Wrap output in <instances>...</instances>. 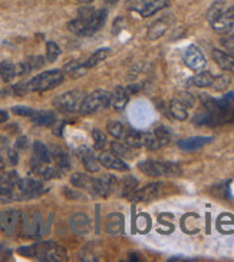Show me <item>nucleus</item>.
Wrapping results in <instances>:
<instances>
[{
	"instance_id": "obj_1",
	"label": "nucleus",
	"mask_w": 234,
	"mask_h": 262,
	"mask_svg": "<svg viewBox=\"0 0 234 262\" xmlns=\"http://www.w3.org/2000/svg\"><path fill=\"white\" fill-rule=\"evenodd\" d=\"M201 103L204 106V112L198 114L194 118V122L198 125L206 126H218L224 123L231 122L234 119V106L231 102L223 99H214V97L203 95Z\"/></svg>"
},
{
	"instance_id": "obj_2",
	"label": "nucleus",
	"mask_w": 234,
	"mask_h": 262,
	"mask_svg": "<svg viewBox=\"0 0 234 262\" xmlns=\"http://www.w3.org/2000/svg\"><path fill=\"white\" fill-rule=\"evenodd\" d=\"M63 79H65V75H63L62 70H48V72H43V73L30 79L27 82V85H29L30 92H46V90H51L54 87L59 86L63 82Z\"/></svg>"
},
{
	"instance_id": "obj_3",
	"label": "nucleus",
	"mask_w": 234,
	"mask_h": 262,
	"mask_svg": "<svg viewBox=\"0 0 234 262\" xmlns=\"http://www.w3.org/2000/svg\"><path fill=\"white\" fill-rule=\"evenodd\" d=\"M138 168L143 174L158 178V176H177L181 174L180 166L171 162H158V161H144L139 162Z\"/></svg>"
},
{
	"instance_id": "obj_4",
	"label": "nucleus",
	"mask_w": 234,
	"mask_h": 262,
	"mask_svg": "<svg viewBox=\"0 0 234 262\" xmlns=\"http://www.w3.org/2000/svg\"><path fill=\"white\" fill-rule=\"evenodd\" d=\"M109 105H111V93L105 90H95L90 95L83 97L79 112L82 115L95 114L97 111H101Z\"/></svg>"
},
{
	"instance_id": "obj_5",
	"label": "nucleus",
	"mask_w": 234,
	"mask_h": 262,
	"mask_svg": "<svg viewBox=\"0 0 234 262\" xmlns=\"http://www.w3.org/2000/svg\"><path fill=\"white\" fill-rule=\"evenodd\" d=\"M83 95L79 90H72V92H66L61 96H58L54 100V105L61 109L63 112H75L79 111L82 100H83Z\"/></svg>"
},
{
	"instance_id": "obj_6",
	"label": "nucleus",
	"mask_w": 234,
	"mask_h": 262,
	"mask_svg": "<svg viewBox=\"0 0 234 262\" xmlns=\"http://www.w3.org/2000/svg\"><path fill=\"white\" fill-rule=\"evenodd\" d=\"M16 188L20 191V195L18 198H36L39 195L46 192L43 184L32 178H20Z\"/></svg>"
},
{
	"instance_id": "obj_7",
	"label": "nucleus",
	"mask_w": 234,
	"mask_h": 262,
	"mask_svg": "<svg viewBox=\"0 0 234 262\" xmlns=\"http://www.w3.org/2000/svg\"><path fill=\"white\" fill-rule=\"evenodd\" d=\"M182 58H184V63L189 66L190 69L196 70V72L203 70L206 68V65H207L204 55H203V52L200 50V47H197L196 44L189 46L185 49L184 55H182Z\"/></svg>"
},
{
	"instance_id": "obj_8",
	"label": "nucleus",
	"mask_w": 234,
	"mask_h": 262,
	"mask_svg": "<svg viewBox=\"0 0 234 262\" xmlns=\"http://www.w3.org/2000/svg\"><path fill=\"white\" fill-rule=\"evenodd\" d=\"M117 176H114V175H102L101 178L93 179V192L99 196H104V198L109 196L117 189Z\"/></svg>"
},
{
	"instance_id": "obj_9",
	"label": "nucleus",
	"mask_w": 234,
	"mask_h": 262,
	"mask_svg": "<svg viewBox=\"0 0 234 262\" xmlns=\"http://www.w3.org/2000/svg\"><path fill=\"white\" fill-rule=\"evenodd\" d=\"M19 218H20V211H3L0 214V231H3L8 235H13L15 232H18Z\"/></svg>"
},
{
	"instance_id": "obj_10",
	"label": "nucleus",
	"mask_w": 234,
	"mask_h": 262,
	"mask_svg": "<svg viewBox=\"0 0 234 262\" xmlns=\"http://www.w3.org/2000/svg\"><path fill=\"white\" fill-rule=\"evenodd\" d=\"M107 18H108V10L107 9L93 10L86 19V27H85L83 36H90L95 32H98L99 29L105 25Z\"/></svg>"
},
{
	"instance_id": "obj_11",
	"label": "nucleus",
	"mask_w": 234,
	"mask_h": 262,
	"mask_svg": "<svg viewBox=\"0 0 234 262\" xmlns=\"http://www.w3.org/2000/svg\"><path fill=\"white\" fill-rule=\"evenodd\" d=\"M30 166H32L33 174L37 175L39 178H43V179H58L62 175V171L58 166H51L49 164L40 162L35 158L32 159Z\"/></svg>"
},
{
	"instance_id": "obj_12",
	"label": "nucleus",
	"mask_w": 234,
	"mask_h": 262,
	"mask_svg": "<svg viewBox=\"0 0 234 262\" xmlns=\"http://www.w3.org/2000/svg\"><path fill=\"white\" fill-rule=\"evenodd\" d=\"M170 2L171 0H141L136 5L135 10L143 18H150V16L155 15L157 12L167 8L170 5Z\"/></svg>"
},
{
	"instance_id": "obj_13",
	"label": "nucleus",
	"mask_w": 234,
	"mask_h": 262,
	"mask_svg": "<svg viewBox=\"0 0 234 262\" xmlns=\"http://www.w3.org/2000/svg\"><path fill=\"white\" fill-rule=\"evenodd\" d=\"M160 193H161V184H150L143 189H135V192L131 195L129 199L136 202H150L158 198Z\"/></svg>"
},
{
	"instance_id": "obj_14",
	"label": "nucleus",
	"mask_w": 234,
	"mask_h": 262,
	"mask_svg": "<svg viewBox=\"0 0 234 262\" xmlns=\"http://www.w3.org/2000/svg\"><path fill=\"white\" fill-rule=\"evenodd\" d=\"M211 27L217 33H227L234 27V13L231 9L224 10L218 18L211 22Z\"/></svg>"
},
{
	"instance_id": "obj_15",
	"label": "nucleus",
	"mask_w": 234,
	"mask_h": 262,
	"mask_svg": "<svg viewBox=\"0 0 234 262\" xmlns=\"http://www.w3.org/2000/svg\"><path fill=\"white\" fill-rule=\"evenodd\" d=\"M69 227L72 229L73 234L86 235L90 229V219L88 218V215H85L82 212H76L69 219Z\"/></svg>"
},
{
	"instance_id": "obj_16",
	"label": "nucleus",
	"mask_w": 234,
	"mask_h": 262,
	"mask_svg": "<svg viewBox=\"0 0 234 262\" xmlns=\"http://www.w3.org/2000/svg\"><path fill=\"white\" fill-rule=\"evenodd\" d=\"M99 164L108 169H114V171H119V172H125L129 169V166L126 165L122 159H119L115 155H111L108 152H104L99 155Z\"/></svg>"
},
{
	"instance_id": "obj_17",
	"label": "nucleus",
	"mask_w": 234,
	"mask_h": 262,
	"mask_svg": "<svg viewBox=\"0 0 234 262\" xmlns=\"http://www.w3.org/2000/svg\"><path fill=\"white\" fill-rule=\"evenodd\" d=\"M78 153H79L82 164H83L85 169H86L88 172H92V174L98 172L99 168H101V166H99V159L93 155V152H92L89 148L82 146V148H79V150H78Z\"/></svg>"
},
{
	"instance_id": "obj_18",
	"label": "nucleus",
	"mask_w": 234,
	"mask_h": 262,
	"mask_svg": "<svg viewBox=\"0 0 234 262\" xmlns=\"http://www.w3.org/2000/svg\"><path fill=\"white\" fill-rule=\"evenodd\" d=\"M43 227H45L43 217L39 212H35L32 217H29L27 236L32 238V239H39L40 236L43 235Z\"/></svg>"
},
{
	"instance_id": "obj_19",
	"label": "nucleus",
	"mask_w": 234,
	"mask_h": 262,
	"mask_svg": "<svg viewBox=\"0 0 234 262\" xmlns=\"http://www.w3.org/2000/svg\"><path fill=\"white\" fill-rule=\"evenodd\" d=\"M124 231V217L118 212L109 214L105 221V232L109 235H119Z\"/></svg>"
},
{
	"instance_id": "obj_20",
	"label": "nucleus",
	"mask_w": 234,
	"mask_h": 262,
	"mask_svg": "<svg viewBox=\"0 0 234 262\" xmlns=\"http://www.w3.org/2000/svg\"><path fill=\"white\" fill-rule=\"evenodd\" d=\"M211 140H213V138H210V136H194V138L180 140L178 148L182 149V150H187V152H193V150H197V149L206 146Z\"/></svg>"
},
{
	"instance_id": "obj_21",
	"label": "nucleus",
	"mask_w": 234,
	"mask_h": 262,
	"mask_svg": "<svg viewBox=\"0 0 234 262\" xmlns=\"http://www.w3.org/2000/svg\"><path fill=\"white\" fill-rule=\"evenodd\" d=\"M129 96L131 95L128 93L126 87L117 86L114 89V92L111 93V105H112L114 109H117V111H122L126 106V103H128Z\"/></svg>"
},
{
	"instance_id": "obj_22",
	"label": "nucleus",
	"mask_w": 234,
	"mask_h": 262,
	"mask_svg": "<svg viewBox=\"0 0 234 262\" xmlns=\"http://www.w3.org/2000/svg\"><path fill=\"white\" fill-rule=\"evenodd\" d=\"M213 58L217 62V65L225 72L234 73V56L230 53H225L223 50L214 49L213 50Z\"/></svg>"
},
{
	"instance_id": "obj_23",
	"label": "nucleus",
	"mask_w": 234,
	"mask_h": 262,
	"mask_svg": "<svg viewBox=\"0 0 234 262\" xmlns=\"http://www.w3.org/2000/svg\"><path fill=\"white\" fill-rule=\"evenodd\" d=\"M40 261L46 262H58L66 261V251L63 249V246L58 244H54L51 246V249L40 258Z\"/></svg>"
},
{
	"instance_id": "obj_24",
	"label": "nucleus",
	"mask_w": 234,
	"mask_h": 262,
	"mask_svg": "<svg viewBox=\"0 0 234 262\" xmlns=\"http://www.w3.org/2000/svg\"><path fill=\"white\" fill-rule=\"evenodd\" d=\"M168 26H170V23H168L167 19H160V20L154 22L153 25L150 26V29H148V39H151V40L160 39L167 32Z\"/></svg>"
},
{
	"instance_id": "obj_25",
	"label": "nucleus",
	"mask_w": 234,
	"mask_h": 262,
	"mask_svg": "<svg viewBox=\"0 0 234 262\" xmlns=\"http://www.w3.org/2000/svg\"><path fill=\"white\" fill-rule=\"evenodd\" d=\"M71 184L79 189H86L93 192V179L85 174H73L71 176Z\"/></svg>"
},
{
	"instance_id": "obj_26",
	"label": "nucleus",
	"mask_w": 234,
	"mask_h": 262,
	"mask_svg": "<svg viewBox=\"0 0 234 262\" xmlns=\"http://www.w3.org/2000/svg\"><path fill=\"white\" fill-rule=\"evenodd\" d=\"M51 155H52V159H54L55 165L58 166L61 171H68V169H69V166H71V161H69V155H68L65 150L54 148V150L51 152Z\"/></svg>"
},
{
	"instance_id": "obj_27",
	"label": "nucleus",
	"mask_w": 234,
	"mask_h": 262,
	"mask_svg": "<svg viewBox=\"0 0 234 262\" xmlns=\"http://www.w3.org/2000/svg\"><path fill=\"white\" fill-rule=\"evenodd\" d=\"M170 114L177 121H185L189 118L187 106L184 105L181 100H178V99H172L171 102H170Z\"/></svg>"
},
{
	"instance_id": "obj_28",
	"label": "nucleus",
	"mask_w": 234,
	"mask_h": 262,
	"mask_svg": "<svg viewBox=\"0 0 234 262\" xmlns=\"http://www.w3.org/2000/svg\"><path fill=\"white\" fill-rule=\"evenodd\" d=\"M33 158L37 159V161H40V162H45V164H51V161H52L51 150L48 149L46 145H43L39 140H36L33 143Z\"/></svg>"
},
{
	"instance_id": "obj_29",
	"label": "nucleus",
	"mask_w": 234,
	"mask_h": 262,
	"mask_svg": "<svg viewBox=\"0 0 234 262\" xmlns=\"http://www.w3.org/2000/svg\"><path fill=\"white\" fill-rule=\"evenodd\" d=\"M16 76H18V69L15 63L8 61L0 63V78L3 79V82H10Z\"/></svg>"
},
{
	"instance_id": "obj_30",
	"label": "nucleus",
	"mask_w": 234,
	"mask_h": 262,
	"mask_svg": "<svg viewBox=\"0 0 234 262\" xmlns=\"http://www.w3.org/2000/svg\"><path fill=\"white\" fill-rule=\"evenodd\" d=\"M125 143L131 148H141L145 145V132L128 131L125 136Z\"/></svg>"
},
{
	"instance_id": "obj_31",
	"label": "nucleus",
	"mask_w": 234,
	"mask_h": 262,
	"mask_svg": "<svg viewBox=\"0 0 234 262\" xmlns=\"http://www.w3.org/2000/svg\"><path fill=\"white\" fill-rule=\"evenodd\" d=\"M119 186H121V195L125 198H131V195L135 192L136 186H138V181L134 176H125L119 182Z\"/></svg>"
},
{
	"instance_id": "obj_32",
	"label": "nucleus",
	"mask_w": 234,
	"mask_h": 262,
	"mask_svg": "<svg viewBox=\"0 0 234 262\" xmlns=\"http://www.w3.org/2000/svg\"><path fill=\"white\" fill-rule=\"evenodd\" d=\"M111 150L121 158H125V159H131L134 158V148H131L129 145L122 143V142H112L111 143Z\"/></svg>"
},
{
	"instance_id": "obj_33",
	"label": "nucleus",
	"mask_w": 234,
	"mask_h": 262,
	"mask_svg": "<svg viewBox=\"0 0 234 262\" xmlns=\"http://www.w3.org/2000/svg\"><path fill=\"white\" fill-rule=\"evenodd\" d=\"M55 119H56V116L52 111H40L32 116L33 123H36L39 126H49V125L55 123Z\"/></svg>"
},
{
	"instance_id": "obj_34",
	"label": "nucleus",
	"mask_w": 234,
	"mask_h": 262,
	"mask_svg": "<svg viewBox=\"0 0 234 262\" xmlns=\"http://www.w3.org/2000/svg\"><path fill=\"white\" fill-rule=\"evenodd\" d=\"M214 78H216V76H213L210 72H201V73H198V75H196L194 78L191 79V80H190V83H193L194 86H197V87L213 86Z\"/></svg>"
},
{
	"instance_id": "obj_35",
	"label": "nucleus",
	"mask_w": 234,
	"mask_h": 262,
	"mask_svg": "<svg viewBox=\"0 0 234 262\" xmlns=\"http://www.w3.org/2000/svg\"><path fill=\"white\" fill-rule=\"evenodd\" d=\"M107 129L111 133V136H114L115 139H125L128 129L122 122H109Z\"/></svg>"
},
{
	"instance_id": "obj_36",
	"label": "nucleus",
	"mask_w": 234,
	"mask_h": 262,
	"mask_svg": "<svg viewBox=\"0 0 234 262\" xmlns=\"http://www.w3.org/2000/svg\"><path fill=\"white\" fill-rule=\"evenodd\" d=\"M86 70H88V68L85 66V63H78V62H72V63H69V65L65 66V72L72 79L83 76Z\"/></svg>"
},
{
	"instance_id": "obj_37",
	"label": "nucleus",
	"mask_w": 234,
	"mask_h": 262,
	"mask_svg": "<svg viewBox=\"0 0 234 262\" xmlns=\"http://www.w3.org/2000/svg\"><path fill=\"white\" fill-rule=\"evenodd\" d=\"M109 53H111V49L108 47H104V49H99L97 52H93V55L90 56L88 61L85 62V66L89 69V68H93V66H97L99 62L105 61L107 58L109 56Z\"/></svg>"
},
{
	"instance_id": "obj_38",
	"label": "nucleus",
	"mask_w": 234,
	"mask_h": 262,
	"mask_svg": "<svg viewBox=\"0 0 234 262\" xmlns=\"http://www.w3.org/2000/svg\"><path fill=\"white\" fill-rule=\"evenodd\" d=\"M61 55V47L55 42H48L46 43V61L49 63H54Z\"/></svg>"
},
{
	"instance_id": "obj_39",
	"label": "nucleus",
	"mask_w": 234,
	"mask_h": 262,
	"mask_svg": "<svg viewBox=\"0 0 234 262\" xmlns=\"http://www.w3.org/2000/svg\"><path fill=\"white\" fill-rule=\"evenodd\" d=\"M92 138H93L95 149H99V150H102V149L107 146V143H108L107 135H105L104 132L98 131V129H93V132H92Z\"/></svg>"
},
{
	"instance_id": "obj_40",
	"label": "nucleus",
	"mask_w": 234,
	"mask_h": 262,
	"mask_svg": "<svg viewBox=\"0 0 234 262\" xmlns=\"http://www.w3.org/2000/svg\"><path fill=\"white\" fill-rule=\"evenodd\" d=\"M230 82H231V78H230L228 75H220V76L214 78L213 87H214L216 90H223V89H225V87L230 85Z\"/></svg>"
},
{
	"instance_id": "obj_41",
	"label": "nucleus",
	"mask_w": 234,
	"mask_h": 262,
	"mask_svg": "<svg viewBox=\"0 0 234 262\" xmlns=\"http://www.w3.org/2000/svg\"><path fill=\"white\" fill-rule=\"evenodd\" d=\"M12 112L18 115V116H25V118H32L33 115L36 114V111L33 108H29V106H13Z\"/></svg>"
},
{
	"instance_id": "obj_42",
	"label": "nucleus",
	"mask_w": 234,
	"mask_h": 262,
	"mask_svg": "<svg viewBox=\"0 0 234 262\" xmlns=\"http://www.w3.org/2000/svg\"><path fill=\"white\" fill-rule=\"evenodd\" d=\"M224 12V8H223V2H217V3H214L213 6H211V9L208 10L207 13V18L208 20H210V23L214 20L216 18H218L221 13Z\"/></svg>"
},
{
	"instance_id": "obj_43",
	"label": "nucleus",
	"mask_w": 234,
	"mask_h": 262,
	"mask_svg": "<svg viewBox=\"0 0 234 262\" xmlns=\"http://www.w3.org/2000/svg\"><path fill=\"white\" fill-rule=\"evenodd\" d=\"M26 63L27 66H29V69H30V72H32V70L40 69V68L45 65V59H43L42 56H32V58L27 59Z\"/></svg>"
},
{
	"instance_id": "obj_44",
	"label": "nucleus",
	"mask_w": 234,
	"mask_h": 262,
	"mask_svg": "<svg viewBox=\"0 0 234 262\" xmlns=\"http://www.w3.org/2000/svg\"><path fill=\"white\" fill-rule=\"evenodd\" d=\"M177 99H178V100H181V102H182L184 105L187 106V108H193V106H194V103H196V97L193 96L191 93H189V92H181Z\"/></svg>"
},
{
	"instance_id": "obj_45",
	"label": "nucleus",
	"mask_w": 234,
	"mask_h": 262,
	"mask_svg": "<svg viewBox=\"0 0 234 262\" xmlns=\"http://www.w3.org/2000/svg\"><path fill=\"white\" fill-rule=\"evenodd\" d=\"M13 92H15L16 95H26V93H29L30 90H29V85H27V82L15 85V86H13Z\"/></svg>"
},
{
	"instance_id": "obj_46",
	"label": "nucleus",
	"mask_w": 234,
	"mask_h": 262,
	"mask_svg": "<svg viewBox=\"0 0 234 262\" xmlns=\"http://www.w3.org/2000/svg\"><path fill=\"white\" fill-rule=\"evenodd\" d=\"M223 44L225 46V49L230 52V55L234 56V35H230L228 37L223 39Z\"/></svg>"
},
{
	"instance_id": "obj_47",
	"label": "nucleus",
	"mask_w": 234,
	"mask_h": 262,
	"mask_svg": "<svg viewBox=\"0 0 234 262\" xmlns=\"http://www.w3.org/2000/svg\"><path fill=\"white\" fill-rule=\"evenodd\" d=\"M8 159H9L10 165H16L19 161L18 152L15 149H8Z\"/></svg>"
},
{
	"instance_id": "obj_48",
	"label": "nucleus",
	"mask_w": 234,
	"mask_h": 262,
	"mask_svg": "<svg viewBox=\"0 0 234 262\" xmlns=\"http://www.w3.org/2000/svg\"><path fill=\"white\" fill-rule=\"evenodd\" d=\"M65 196L68 198V199H78V198H81V193L76 192V191H72V189H69V188H65Z\"/></svg>"
},
{
	"instance_id": "obj_49",
	"label": "nucleus",
	"mask_w": 234,
	"mask_h": 262,
	"mask_svg": "<svg viewBox=\"0 0 234 262\" xmlns=\"http://www.w3.org/2000/svg\"><path fill=\"white\" fill-rule=\"evenodd\" d=\"M16 149H18V150H25V149H27L26 136H20V138L16 140Z\"/></svg>"
},
{
	"instance_id": "obj_50",
	"label": "nucleus",
	"mask_w": 234,
	"mask_h": 262,
	"mask_svg": "<svg viewBox=\"0 0 234 262\" xmlns=\"http://www.w3.org/2000/svg\"><path fill=\"white\" fill-rule=\"evenodd\" d=\"M6 149H9V140L0 136V150H6Z\"/></svg>"
},
{
	"instance_id": "obj_51",
	"label": "nucleus",
	"mask_w": 234,
	"mask_h": 262,
	"mask_svg": "<svg viewBox=\"0 0 234 262\" xmlns=\"http://www.w3.org/2000/svg\"><path fill=\"white\" fill-rule=\"evenodd\" d=\"M9 121V114L6 111H0V123Z\"/></svg>"
},
{
	"instance_id": "obj_52",
	"label": "nucleus",
	"mask_w": 234,
	"mask_h": 262,
	"mask_svg": "<svg viewBox=\"0 0 234 262\" xmlns=\"http://www.w3.org/2000/svg\"><path fill=\"white\" fill-rule=\"evenodd\" d=\"M225 100H228V102H234V92H230V93H227L224 96Z\"/></svg>"
},
{
	"instance_id": "obj_53",
	"label": "nucleus",
	"mask_w": 234,
	"mask_h": 262,
	"mask_svg": "<svg viewBox=\"0 0 234 262\" xmlns=\"http://www.w3.org/2000/svg\"><path fill=\"white\" fill-rule=\"evenodd\" d=\"M78 2H81V3H85V5H88V3L93 2V0H78Z\"/></svg>"
},
{
	"instance_id": "obj_54",
	"label": "nucleus",
	"mask_w": 234,
	"mask_h": 262,
	"mask_svg": "<svg viewBox=\"0 0 234 262\" xmlns=\"http://www.w3.org/2000/svg\"><path fill=\"white\" fill-rule=\"evenodd\" d=\"M230 9H231V12H233V13H234V6H231V8H230Z\"/></svg>"
},
{
	"instance_id": "obj_55",
	"label": "nucleus",
	"mask_w": 234,
	"mask_h": 262,
	"mask_svg": "<svg viewBox=\"0 0 234 262\" xmlns=\"http://www.w3.org/2000/svg\"><path fill=\"white\" fill-rule=\"evenodd\" d=\"M108 2H114V0H108Z\"/></svg>"
},
{
	"instance_id": "obj_56",
	"label": "nucleus",
	"mask_w": 234,
	"mask_h": 262,
	"mask_svg": "<svg viewBox=\"0 0 234 262\" xmlns=\"http://www.w3.org/2000/svg\"><path fill=\"white\" fill-rule=\"evenodd\" d=\"M0 185H2V184H0Z\"/></svg>"
}]
</instances>
